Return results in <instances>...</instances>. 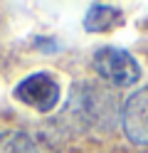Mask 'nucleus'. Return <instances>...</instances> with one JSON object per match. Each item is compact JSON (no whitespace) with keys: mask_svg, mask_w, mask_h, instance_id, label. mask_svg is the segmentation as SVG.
Listing matches in <instances>:
<instances>
[{"mask_svg":"<svg viewBox=\"0 0 148 153\" xmlns=\"http://www.w3.org/2000/svg\"><path fill=\"white\" fill-rule=\"evenodd\" d=\"M118 25H123V13L118 7H111V5L94 3V5H89V10L84 15V30L86 32H109Z\"/></svg>","mask_w":148,"mask_h":153,"instance_id":"20e7f679","label":"nucleus"},{"mask_svg":"<svg viewBox=\"0 0 148 153\" xmlns=\"http://www.w3.org/2000/svg\"><path fill=\"white\" fill-rule=\"evenodd\" d=\"M0 153H39L35 138L20 128L0 131Z\"/></svg>","mask_w":148,"mask_h":153,"instance_id":"39448f33","label":"nucleus"},{"mask_svg":"<svg viewBox=\"0 0 148 153\" xmlns=\"http://www.w3.org/2000/svg\"><path fill=\"white\" fill-rule=\"evenodd\" d=\"M121 126L126 138L138 148H148V87L133 91L121 109Z\"/></svg>","mask_w":148,"mask_h":153,"instance_id":"7ed1b4c3","label":"nucleus"},{"mask_svg":"<svg viewBox=\"0 0 148 153\" xmlns=\"http://www.w3.org/2000/svg\"><path fill=\"white\" fill-rule=\"evenodd\" d=\"M91 62H94V72L111 87L126 89L141 79V64L133 59L131 52L121 50V47H99Z\"/></svg>","mask_w":148,"mask_h":153,"instance_id":"f257e3e1","label":"nucleus"},{"mask_svg":"<svg viewBox=\"0 0 148 153\" xmlns=\"http://www.w3.org/2000/svg\"><path fill=\"white\" fill-rule=\"evenodd\" d=\"M13 97L30 109H35L39 114H47L59 104L62 89H59V82L49 72H35V74L25 76L22 82H17Z\"/></svg>","mask_w":148,"mask_h":153,"instance_id":"f03ea898","label":"nucleus"}]
</instances>
